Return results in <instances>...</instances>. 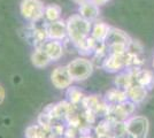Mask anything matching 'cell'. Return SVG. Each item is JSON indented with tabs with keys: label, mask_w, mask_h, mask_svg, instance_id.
Masks as SVG:
<instances>
[{
	"label": "cell",
	"mask_w": 154,
	"mask_h": 138,
	"mask_svg": "<svg viewBox=\"0 0 154 138\" xmlns=\"http://www.w3.org/2000/svg\"><path fill=\"white\" fill-rule=\"evenodd\" d=\"M77 136V128L75 127H71L69 125L66 130H64V133H63V137L66 138H76Z\"/></svg>",
	"instance_id": "cell-21"
},
{
	"label": "cell",
	"mask_w": 154,
	"mask_h": 138,
	"mask_svg": "<svg viewBox=\"0 0 154 138\" xmlns=\"http://www.w3.org/2000/svg\"><path fill=\"white\" fill-rule=\"evenodd\" d=\"M61 13H62L61 7L59 6V5H55V4H52V5L45 6L44 17L46 19L47 22H54V21L60 20Z\"/></svg>",
	"instance_id": "cell-19"
},
{
	"label": "cell",
	"mask_w": 154,
	"mask_h": 138,
	"mask_svg": "<svg viewBox=\"0 0 154 138\" xmlns=\"http://www.w3.org/2000/svg\"><path fill=\"white\" fill-rule=\"evenodd\" d=\"M93 2H96L98 6H103V5H105V4H107L109 0H92Z\"/></svg>",
	"instance_id": "cell-23"
},
{
	"label": "cell",
	"mask_w": 154,
	"mask_h": 138,
	"mask_svg": "<svg viewBox=\"0 0 154 138\" xmlns=\"http://www.w3.org/2000/svg\"><path fill=\"white\" fill-rule=\"evenodd\" d=\"M20 11L26 21L30 23H37L44 17L45 6L42 0H22Z\"/></svg>",
	"instance_id": "cell-4"
},
{
	"label": "cell",
	"mask_w": 154,
	"mask_h": 138,
	"mask_svg": "<svg viewBox=\"0 0 154 138\" xmlns=\"http://www.w3.org/2000/svg\"><path fill=\"white\" fill-rule=\"evenodd\" d=\"M4 99H5V90H4V87L0 85V104L4 101Z\"/></svg>",
	"instance_id": "cell-22"
},
{
	"label": "cell",
	"mask_w": 154,
	"mask_h": 138,
	"mask_svg": "<svg viewBox=\"0 0 154 138\" xmlns=\"http://www.w3.org/2000/svg\"><path fill=\"white\" fill-rule=\"evenodd\" d=\"M93 62L85 58H77L67 65V69L74 82H82L90 77L93 72Z\"/></svg>",
	"instance_id": "cell-3"
},
{
	"label": "cell",
	"mask_w": 154,
	"mask_h": 138,
	"mask_svg": "<svg viewBox=\"0 0 154 138\" xmlns=\"http://www.w3.org/2000/svg\"><path fill=\"white\" fill-rule=\"evenodd\" d=\"M148 90L144 86L139 85V84H134L127 90V94H128V99L131 100L135 104H140L141 101H144L145 98L147 97Z\"/></svg>",
	"instance_id": "cell-13"
},
{
	"label": "cell",
	"mask_w": 154,
	"mask_h": 138,
	"mask_svg": "<svg viewBox=\"0 0 154 138\" xmlns=\"http://www.w3.org/2000/svg\"><path fill=\"white\" fill-rule=\"evenodd\" d=\"M153 67H154V59H153Z\"/></svg>",
	"instance_id": "cell-25"
},
{
	"label": "cell",
	"mask_w": 154,
	"mask_h": 138,
	"mask_svg": "<svg viewBox=\"0 0 154 138\" xmlns=\"http://www.w3.org/2000/svg\"><path fill=\"white\" fill-rule=\"evenodd\" d=\"M132 74L135 78V84L146 87L147 90H152L154 87V74L151 70L141 69L140 67H134Z\"/></svg>",
	"instance_id": "cell-10"
},
{
	"label": "cell",
	"mask_w": 154,
	"mask_h": 138,
	"mask_svg": "<svg viewBox=\"0 0 154 138\" xmlns=\"http://www.w3.org/2000/svg\"><path fill=\"white\" fill-rule=\"evenodd\" d=\"M74 107L75 106L71 105L67 100V101H60L54 105H48L44 111L50 113L53 120H66L74 109Z\"/></svg>",
	"instance_id": "cell-8"
},
{
	"label": "cell",
	"mask_w": 154,
	"mask_h": 138,
	"mask_svg": "<svg viewBox=\"0 0 154 138\" xmlns=\"http://www.w3.org/2000/svg\"><path fill=\"white\" fill-rule=\"evenodd\" d=\"M84 97L85 96L83 94V92L76 86H69L67 90V99L71 105L77 106L79 103H82Z\"/></svg>",
	"instance_id": "cell-20"
},
{
	"label": "cell",
	"mask_w": 154,
	"mask_h": 138,
	"mask_svg": "<svg viewBox=\"0 0 154 138\" xmlns=\"http://www.w3.org/2000/svg\"><path fill=\"white\" fill-rule=\"evenodd\" d=\"M42 47L46 51L52 61H58L63 55V45L61 40L48 39L43 44Z\"/></svg>",
	"instance_id": "cell-12"
},
{
	"label": "cell",
	"mask_w": 154,
	"mask_h": 138,
	"mask_svg": "<svg viewBox=\"0 0 154 138\" xmlns=\"http://www.w3.org/2000/svg\"><path fill=\"white\" fill-rule=\"evenodd\" d=\"M135 84V78H134V74L132 69L128 68V70L124 72H121L120 75H117L115 78V85L117 89L123 90L127 92L129 87Z\"/></svg>",
	"instance_id": "cell-14"
},
{
	"label": "cell",
	"mask_w": 154,
	"mask_h": 138,
	"mask_svg": "<svg viewBox=\"0 0 154 138\" xmlns=\"http://www.w3.org/2000/svg\"><path fill=\"white\" fill-rule=\"evenodd\" d=\"M131 41H132V39L124 31L110 26L109 32L103 43L106 44L108 54H110V53L125 52L129 48Z\"/></svg>",
	"instance_id": "cell-2"
},
{
	"label": "cell",
	"mask_w": 154,
	"mask_h": 138,
	"mask_svg": "<svg viewBox=\"0 0 154 138\" xmlns=\"http://www.w3.org/2000/svg\"><path fill=\"white\" fill-rule=\"evenodd\" d=\"M135 108L136 104L128 99L121 104L108 105V112H107L106 116L113 122H124L135 112Z\"/></svg>",
	"instance_id": "cell-6"
},
{
	"label": "cell",
	"mask_w": 154,
	"mask_h": 138,
	"mask_svg": "<svg viewBox=\"0 0 154 138\" xmlns=\"http://www.w3.org/2000/svg\"><path fill=\"white\" fill-rule=\"evenodd\" d=\"M52 60L50 59L48 54L46 53V51L40 46V47H36V50L33 51L31 54V62L32 65L37 68H44L46 67Z\"/></svg>",
	"instance_id": "cell-15"
},
{
	"label": "cell",
	"mask_w": 154,
	"mask_h": 138,
	"mask_svg": "<svg viewBox=\"0 0 154 138\" xmlns=\"http://www.w3.org/2000/svg\"><path fill=\"white\" fill-rule=\"evenodd\" d=\"M78 13L83 19L90 21V22H93L98 19V16L100 14V9L96 2H93L92 0H89L82 5H79Z\"/></svg>",
	"instance_id": "cell-11"
},
{
	"label": "cell",
	"mask_w": 154,
	"mask_h": 138,
	"mask_svg": "<svg viewBox=\"0 0 154 138\" xmlns=\"http://www.w3.org/2000/svg\"><path fill=\"white\" fill-rule=\"evenodd\" d=\"M124 127L130 138H147L149 122L145 116H131L124 121Z\"/></svg>",
	"instance_id": "cell-5"
},
{
	"label": "cell",
	"mask_w": 154,
	"mask_h": 138,
	"mask_svg": "<svg viewBox=\"0 0 154 138\" xmlns=\"http://www.w3.org/2000/svg\"><path fill=\"white\" fill-rule=\"evenodd\" d=\"M59 138H66V137H59Z\"/></svg>",
	"instance_id": "cell-26"
},
{
	"label": "cell",
	"mask_w": 154,
	"mask_h": 138,
	"mask_svg": "<svg viewBox=\"0 0 154 138\" xmlns=\"http://www.w3.org/2000/svg\"><path fill=\"white\" fill-rule=\"evenodd\" d=\"M76 4H78V5H82V4H84V2H86V1H89V0H74Z\"/></svg>",
	"instance_id": "cell-24"
},
{
	"label": "cell",
	"mask_w": 154,
	"mask_h": 138,
	"mask_svg": "<svg viewBox=\"0 0 154 138\" xmlns=\"http://www.w3.org/2000/svg\"><path fill=\"white\" fill-rule=\"evenodd\" d=\"M110 26L103 22H97L91 29V37L94 38L97 41H105L107 35L109 32Z\"/></svg>",
	"instance_id": "cell-17"
},
{
	"label": "cell",
	"mask_w": 154,
	"mask_h": 138,
	"mask_svg": "<svg viewBox=\"0 0 154 138\" xmlns=\"http://www.w3.org/2000/svg\"><path fill=\"white\" fill-rule=\"evenodd\" d=\"M47 30V36L48 39H55V40H63L68 37L67 33V23L63 20H58L54 22H48L46 26Z\"/></svg>",
	"instance_id": "cell-9"
},
{
	"label": "cell",
	"mask_w": 154,
	"mask_h": 138,
	"mask_svg": "<svg viewBox=\"0 0 154 138\" xmlns=\"http://www.w3.org/2000/svg\"><path fill=\"white\" fill-rule=\"evenodd\" d=\"M66 23H67L68 38L75 45V47L90 36L92 22L83 19L79 14L69 16L66 21Z\"/></svg>",
	"instance_id": "cell-1"
},
{
	"label": "cell",
	"mask_w": 154,
	"mask_h": 138,
	"mask_svg": "<svg viewBox=\"0 0 154 138\" xmlns=\"http://www.w3.org/2000/svg\"><path fill=\"white\" fill-rule=\"evenodd\" d=\"M52 135L50 130H47L45 128H43L42 125L35 124L31 125L29 128H26V138H51Z\"/></svg>",
	"instance_id": "cell-18"
},
{
	"label": "cell",
	"mask_w": 154,
	"mask_h": 138,
	"mask_svg": "<svg viewBox=\"0 0 154 138\" xmlns=\"http://www.w3.org/2000/svg\"><path fill=\"white\" fill-rule=\"evenodd\" d=\"M51 82L52 84L59 90H64L68 89L72 84V78L70 74L66 67H57L51 74Z\"/></svg>",
	"instance_id": "cell-7"
},
{
	"label": "cell",
	"mask_w": 154,
	"mask_h": 138,
	"mask_svg": "<svg viewBox=\"0 0 154 138\" xmlns=\"http://www.w3.org/2000/svg\"><path fill=\"white\" fill-rule=\"evenodd\" d=\"M128 100V94L127 92L120 90V89H112L105 94V101L108 105H116V104H121L123 101Z\"/></svg>",
	"instance_id": "cell-16"
}]
</instances>
